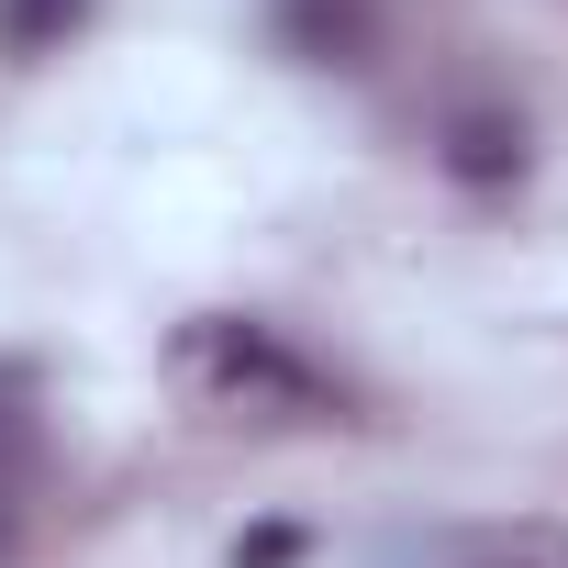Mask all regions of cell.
<instances>
[{
    "instance_id": "cell-1",
    "label": "cell",
    "mask_w": 568,
    "mask_h": 568,
    "mask_svg": "<svg viewBox=\"0 0 568 568\" xmlns=\"http://www.w3.org/2000/svg\"><path fill=\"white\" fill-rule=\"evenodd\" d=\"M179 379L212 413H256V424H324L335 413V379L302 346H278L267 324H245V313H201L179 335Z\"/></svg>"
},
{
    "instance_id": "cell-2",
    "label": "cell",
    "mask_w": 568,
    "mask_h": 568,
    "mask_svg": "<svg viewBox=\"0 0 568 568\" xmlns=\"http://www.w3.org/2000/svg\"><path fill=\"white\" fill-rule=\"evenodd\" d=\"M267 45L302 68H368L379 57V0H267Z\"/></svg>"
},
{
    "instance_id": "cell-3",
    "label": "cell",
    "mask_w": 568,
    "mask_h": 568,
    "mask_svg": "<svg viewBox=\"0 0 568 568\" xmlns=\"http://www.w3.org/2000/svg\"><path fill=\"white\" fill-rule=\"evenodd\" d=\"M446 179H468V190H501V179H524V112H501V101H457L446 112Z\"/></svg>"
},
{
    "instance_id": "cell-4",
    "label": "cell",
    "mask_w": 568,
    "mask_h": 568,
    "mask_svg": "<svg viewBox=\"0 0 568 568\" xmlns=\"http://www.w3.org/2000/svg\"><path fill=\"white\" fill-rule=\"evenodd\" d=\"M79 23H90V0H0V45L12 57H57Z\"/></svg>"
},
{
    "instance_id": "cell-5",
    "label": "cell",
    "mask_w": 568,
    "mask_h": 568,
    "mask_svg": "<svg viewBox=\"0 0 568 568\" xmlns=\"http://www.w3.org/2000/svg\"><path fill=\"white\" fill-rule=\"evenodd\" d=\"M34 446H45V424H34V368H23V357H0V468H23V479H34Z\"/></svg>"
},
{
    "instance_id": "cell-6",
    "label": "cell",
    "mask_w": 568,
    "mask_h": 568,
    "mask_svg": "<svg viewBox=\"0 0 568 568\" xmlns=\"http://www.w3.org/2000/svg\"><path fill=\"white\" fill-rule=\"evenodd\" d=\"M457 568H568V524H501V535H479Z\"/></svg>"
},
{
    "instance_id": "cell-7",
    "label": "cell",
    "mask_w": 568,
    "mask_h": 568,
    "mask_svg": "<svg viewBox=\"0 0 568 568\" xmlns=\"http://www.w3.org/2000/svg\"><path fill=\"white\" fill-rule=\"evenodd\" d=\"M302 557V524H256L245 546H234V568H291Z\"/></svg>"
},
{
    "instance_id": "cell-8",
    "label": "cell",
    "mask_w": 568,
    "mask_h": 568,
    "mask_svg": "<svg viewBox=\"0 0 568 568\" xmlns=\"http://www.w3.org/2000/svg\"><path fill=\"white\" fill-rule=\"evenodd\" d=\"M23 490H34L23 468H0V568H12V557H23Z\"/></svg>"
}]
</instances>
